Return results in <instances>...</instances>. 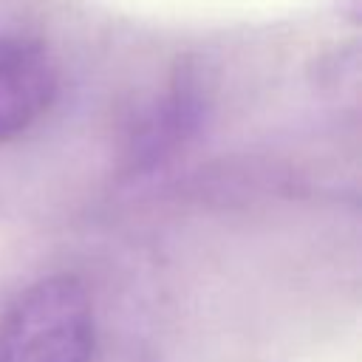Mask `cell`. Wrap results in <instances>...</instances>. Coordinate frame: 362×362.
I'll list each match as a JSON object with an SVG mask.
<instances>
[{"instance_id": "2", "label": "cell", "mask_w": 362, "mask_h": 362, "mask_svg": "<svg viewBox=\"0 0 362 362\" xmlns=\"http://www.w3.org/2000/svg\"><path fill=\"white\" fill-rule=\"evenodd\" d=\"M59 93L48 45L28 34H0V144L34 130Z\"/></svg>"}, {"instance_id": "1", "label": "cell", "mask_w": 362, "mask_h": 362, "mask_svg": "<svg viewBox=\"0 0 362 362\" xmlns=\"http://www.w3.org/2000/svg\"><path fill=\"white\" fill-rule=\"evenodd\" d=\"M93 300L76 274L34 280L0 317V362H93Z\"/></svg>"}]
</instances>
